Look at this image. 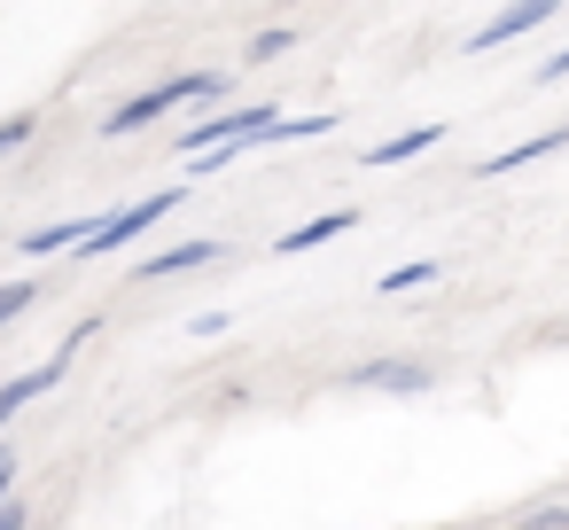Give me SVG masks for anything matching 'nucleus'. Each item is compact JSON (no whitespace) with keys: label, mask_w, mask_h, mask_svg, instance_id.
I'll use <instances>...</instances> for the list:
<instances>
[{"label":"nucleus","mask_w":569,"mask_h":530,"mask_svg":"<svg viewBox=\"0 0 569 530\" xmlns=\"http://www.w3.org/2000/svg\"><path fill=\"white\" fill-rule=\"evenodd\" d=\"M219 94H227V79H219V71L157 79L149 94H133V102H118V110L102 118V141H126V133H141V126H157V118H172V110H188V102H219Z\"/></svg>","instance_id":"obj_1"},{"label":"nucleus","mask_w":569,"mask_h":530,"mask_svg":"<svg viewBox=\"0 0 569 530\" xmlns=\"http://www.w3.org/2000/svg\"><path fill=\"white\" fill-rule=\"evenodd\" d=\"M180 196H188V188L172 180V188H157V196H133L126 211L94 219V234H87V250H79V258H110V250H126V242H133V234H149V227H157V219H164V211H172Z\"/></svg>","instance_id":"obj_2"},{"label":"nucleus","mask_w":569,"mask_h":530,"mask_svg":"<svg viewBox=\"0 0 569 530\" xmlns=\"http://www.w3.org/2000/svg\"><path fill=\"white\" fill-rule=\"evenodd\" d=\"M87 336H94V320H87V328H71V343H63V351H56L48 367H32V374H9V382H0V437H9V421H17V413H24L32 398H48V390H56V382L71 374V351H79Z\"/></svg>","instance_id":"obj_3"},{"label":"nucleus","mask_w":569,"mask_h":530,"mask_svg":"<svg viewBox=\"0 0 569 530\" xmlns=\"http://www.w3.org/2000/svg\"><path fill=\"white\" fill-rule=\"evenodd\" d=\"M351 390H390V398H421V390H437V374H429L421 359H367V367H351Z\"/></svg>","instance_id":"obj_4"},{"label":"nucleus","mask_w":569,"mask_h":530,"mask_svg":"<svg viewBox=\"0 0 569 530\" xmlns=\"http://www.w3.org/2000/svg\"><path fill=\"white\" fill-rule=\"evenodd\" d=\"M553 9H546V0H522V9H499L476 40H468V56H491V48H507V40H522V32H538Z\"/></svg>","instance_id":"obj_5"},{"label":"nucleus","mask_w":569,"mask_h":530,"mask_svg":"<svg viewBox=\"0 0 569 530\" xmlns=\"http://www.w3.org/2000/svg\"><path fill=\"white\" fill-rule=\"evenodd\" d=\"M561 149H569V126H553V133H538V141H515V149H499V157H483L476 180H507V172H522V164H538V157H561Z\"/></svg>","instance_id":"obj_6"},{"label":"nucleus","mask_w":569,"mask_h":530,"mask_svg":"<svg viewBox=\"0 0 569 530\" xmlns=\"http://www.w3.org/2000/svg\"><path fill=\"white\" fill-rule=\"evenodd\" d=\"M351 227H359V211H320V219L289 227V234L273 242V258H305V250H320V242H336V234H351Z\"/></svg>","instance_id":"obj_7"},{"label":"nucleus","mask_w":569,"mask_h":530,"mask_svg":"<svg viewBox=\"0 0 569 530\" xmlns=\"http://www.w3.org/2000/svg\"><path fill=\"white\" fill-rule=\"evenodd\" d=\"M437 141H445V126H413V133H390V141H375V149H367V164H375V172H382V164H413V157H429Z\"/></svg>","instance_id":"obj_8"},{"label":"nucleus","mask_w":569,"mask_h":530,"mask_svg":"<svg viewBox=\"0 0 569 530\" xmlns=\"http://www.w3.org/2000/svg\"><path fill=\"white\" fill-rule=\"evenodd\" d=\"M196 266H219V242H180V250H157V258H141V281H172V273H196Z\"/></svg>","instance_id":"obj_9"},{"label":"nucleus","mask_w":569,"mask_h":530,"mask_svg":"<svg viewBox=\"0 0 569 530\" xmlns=\"http://www.w3.org/2000/svg\"><path fill=\"white\" fill-rule=\"evenodd\" d=\"M87 234H94V219H56V227H32L17 250H24V258H48V250H87Z\"/></svg>","instance_id":"obj_10"},{"label":"nucleus","mask_w":569,"mask_h":530,"mask_svg":"<svg viewBox=\"0 0 569 530\" xmlns=\"http://www.w3.org/2000/svg\"><path fill=\"white\" fill-rule=\"evenodd\" d=\"M437 281V258H413V266H390L382 273V297H413V289H429Z\"/></svg>","instance_id":"obj_11"},{"label":"nucleus","mask_w":569,"mask_h":530,"mask_svg":"<svg viewBox=\"0 0 569 530\" xmlns=\"http://www.w3.org/2000/svg\"><path fill=\"white\" fill-rule=\"evenodd\" d=\"M320 133H336V118H281L266 149H281V141H320Z\"/></svg>","instance_id":"obj_12"},{"label":"nucleus","mask_w":569,"mask_h":530,"mask_svg":"<svg viewBox=\"0 0 569 530\" xmlns=\"http://www.w3.org/2000/svg\"><path fill=\"white\" fill-rule=\"evenodd\" d=\"M24 304H40V281H0V328L24 320Z\"/></svg>","instance_id":"obj_13"},{"label":"nucleus","mask_w":569,"mask_h":530,"mask_svg":"<svg viewBox=\"0 0 569 530\" xmlns=\"http://www.w3.org/2000/svg\"><path fill=\"white\" fill-rule=\"evenodd\" d=\"M32 133H40V118H0V157H17Z\"/></svg>","instance_id":"obj_14"},{"label":"nucleus","mask_w":569,"mask_h":530,"mask_svg":"<svg viewBox=\"0 0 569 530\" xmlns=\"http://www.w3.org/2000/svg\"><path fill=\"white\" fill-rule=\"evenodd\" d=\"M273 56H289V32H258V40H250V56H242V63H273Z\"/></svg>","instance_id":"obj_15"},{"label":"nucleus","mask_w":569,"mask_h":530,"mask_svg":"<svg viewBox=\"0 0 569 530\" xmlns=\"http://www.w3.org/2000/svg\"><path fill=\"white\" fill-rule=\"evenodd\" d=\"M522 530H569V507H538V514H522Z\"/></svg>","instance_id":"obj_16"},{"label":"nucleus","mask_w":569,"mask_h":530,"mask_svg":"<svg viewBox=\"0 0 569 530\" xmlns=\"http://www.w3.org/2000/svg\"><path fill=\"white\" fill-rule=\"evenodd\" d=\"M9 499H17V452L0 444V507H9Z\"/></svg>","instance_id":"obj_17"},{"label":"nucleus","mask_w":569,"mask_h":530,"mask_svg":"<svg viewBox=\"0 0 569 530\" xmlns=\"http://www.w3.org/2000/svg\"><path fill=\"white\" fill-rule=\"evenodd\" d=\"M553 79H569V48H561V56H546V63H538V87H553Z\"/></svg>","instance_id":"obj_18"},{"label":"nucleus","mask_w":569,"mask_h":530,"mask_svg":"<svg viewBox=\"0 0 569 530\" xmlns=\"http://www.w3.org/2000/svg\"><path fill=\"white\" fill-rule=\"evenodd\" d=\"M0 530H32V514H24V507L9 499V507H0Z\"/></svg>","instance_id":"obj_19"}]
</instances>
